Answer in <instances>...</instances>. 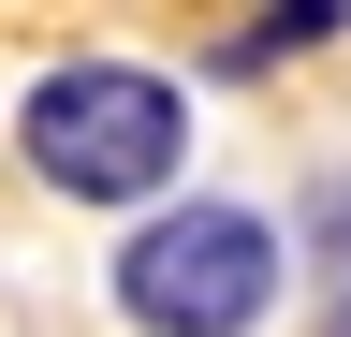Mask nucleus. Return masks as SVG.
Returning a JSON list of instances; mask_svg holds the SVG:
<instances>
[{"label":"nucleus","mask_w":351,"mask_h":337,"mask_svg":"<svg viewBox=\"0 0 351 337\" xmlns=\"http://www.w3.org/2000/svg\"><path fill=\"white\" fill-rule=\"evenodd\" d=\"M176 147H191V117H176V89H161V73H132V59H59V73L29 89V161H44L73 205L161 191Z\"/></svg>","instance_id":"f257e3e1"},{"label":"nucleus","mask_w":351,"mask_h":337,"mask_svg":"<svg viewBox=\"0 0 351 337\" xmlns=\"http://www.w3.org/2000/svg\"><path fill=\"white\" fill-rule=\"evenodd\" d=\"M117 308L147 337H249L278 308V235L249 220V205H176L117 249Z\"/></svg>","instance_id":"f03ea898"},{"label":"nucleus","mask_w":351,"mask_h":337,"mask_svg":"<svg viewBox=\"0 0 351 337\" xmlns=\"http://www.w3.org/2000/svg\"><path fill=\"white\" fill-rule=\"evenodd\" d=\"M322 249H337V337H351V176L322 191Z\"/></svg>","instance_id":"7ed1b4c3"}]
</instances>
